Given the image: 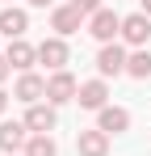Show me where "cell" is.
<instances>
[{
    "label": "cell",
    "mask_w": 151,
    "mask_h": 156,
    "mask_svg": "<svg viewBox=\"0 0 151 156\" xmlns=\"http://www.w3.org/2000/svg\"><path fill=\"white\" fill-rule=\"evenodd\" d=\"M122 42L126 51H139V47H147L151 42V17L147 13H126L122 17Z\"/></svg>",
    "instance_id": "6da1fadb"
},
{
    "label": "cell",
    "mask_w": 151,
    "mask_h": 156,
    "mask_svg": "<svg viewBox=\"0 0 151 156\" xmlns=\"http://www.w3.org/2000/svg\"><path fill=\"white\" fill-rule=\"evenodd\" d=\"M126 59H130V51H126L122 42H105V47L97 51V76L101 80L126 76Z\"/></svg>",
    "instance_id": "7a4b0ae2"
},
{
    "label": "cell",
    "mask_w": 151,
    "mask_h": 156,
    "mask_svg": "<svg viewBox=\"0 0 151 156\" xmlns=\"http://www.w3.org/2000/svg\"><path fill=\"white\" fill-rule=\"evenodd\" d=\"M84 30L97 38L101 47H105V42H118V38H122V17H118V13L105 4L101 13H92V17H88V26H84Z\"/></svg>",
    "instance_id": "3957f363"
},
{
    "label": "cell",
    "mask_w": 151,
    "mask_h": 156,
    "mask_svg": "<svg viewBox=\"0 0 151 156\" xmlns=\"http://www.w3.org/2000/svg\"><path fill=\"white\" fill-rule=\"evenodd\" d=\"M38 63H46V72H63L67 63H72V47H67V38H59V34H50L38 42Z\"/></svg>",
    "instance_id": "277c9868"
},
{
    "label": "cell",
    "mask_w": 151,
    "mask_h": 156,
    "mask_svg": "<svg viewBox=\"0 0 151 156\" xmlns=\"http://www.w3.org/2000/svg\"><path fill=\"white\" fill-rule=\"evenodd\" d=\"M13 101H21V105H38V101H46V76H42V72H17Z\"/></svg>",
    "instance_id": "5b68a950"
},
{
    "label": "cell",
    "mask_w": 151,
    "mask_h": 156,
    "mask_svg": "<svg viewBox=\"0 0 151 156\" xmlns=\"http://www.w3.org/2000/svg\"><path fill=\"white\" fill-rule=\"evenodd\" d=\"M76 105H80V110H88V114H101V110L109 105V80H101V76H92V80H80Z\"/></svg>",
    "instance_id": "8992f818"
},
{
    "label": "cell",
    "mask_w": 151,
    "mask_h": 156,
    "mask_svg": "<svg viewBox=\"0 0 151 156\" xmlns=\"http://www.w3.org/2000/svg\"><path fill=\"white\" fill-rule=\"evenodd\" d=\"M25 127H29V135H50V131L59 127V105L50 101H38V105H25Z\"/></svg>",
    "instance_id": "52a82bcc"
},
{
    "label": "cell",
    "mask_w": 151,
    "mask_h": 156,
    "mask_svg": "<svg viewBox=\"0 0 151 156\" xmlns=\"http://www.w3.org/2000/svg\"><path fill=\"white\" fill-rule=\"evenodd\" d=\"M76 93H80V80H76L67 68L46 76V101H50V105H67V101H76Z\"/></svg>",
    "instance_id": "ba28073f"
},
{
    "label": "cell",
    "mask_w": 151,
    "mask_h": 156,
    "mask_svg": "<svg viewBox=\"0 0 151 156\" xmlns=\"http://www.w3.org/2000/svg\"><path fill=\"white\" fill-rule=\"evenodd\" d=\"M84 26H88V17H84L80 9H72V4H55V9H50V30H55L59 38H72V34H80Z\"/></svg>",
    "instance_id": "9c48e42d"
},
{
    "label": "cell",
    "mask_w": 151,
    "mask_h": 156,
    "mask_svg": "<svg viewBox=\"0 0 151 156\" xmlns=\"http://www.w3.org/2000/svg\"><path fill=\"white\" fill-rule=\"evenodd\" d=\"M25 144H29V127H25L21 118H4L0 122V156H21L25 152Z\"/></svg>",
    "instance_id": "30bf717a"
},
{
    "label": "cell",
    "mask_w": 151,
    "mask_h": 156,
    "mask_svg": "<svg viewBox=\"0 0 151 156\" xmlns=\"http://www.w3.org/2000/svg\"><path fill=\"white\" fill-rule=\"evenodd\" d=\"M25 30H29V9L21 4H4L0 9V38H25Z\"/></svg>",
    "instance_id": "8fae6325"
},
{
    "label": "cell",
    "mask_w": 151,
    "mask_h": 156,
    "mask_svg": "<svg viewBox=\"0 0 151 156\" xmlns=\"http://www.w3.org/2000/svg\"><path fill=\"white\" fill-rule=\"evenodd\" d=\"M4 59H8V68H17V72H34V63H38V47H34L29 38H13V42L4 47Z\"/></svg>",
    "instance_id": "7c38bea8"
},
{
    "label": "cell",
    "mask_w": 151,
    "mask_h": 156,
    "mask_svg": "<svg viewBox=\"0 0 151 156\" xmlns=\"http://www.w3.org/2000/svg\"><path fill=\"white\" fill-rule=\"evenodd\" d=\"M97 131H105L109 139H113V135H126V131H130V110L109 101V105L97 114Z\"/></svg>",
    "instance_id": "4fadbf2b"
},
{
    "label": "cell",
    "mask_w": 151,
    "mask_h": 156,
    "mask_svg": "<svg viewBox=\"0 0 151 156\" xmlns=\"http://www.w3.org/2000/svg\"><path fill=\"white\" fill-rule=\"evenodd\" d=\"M76 156H109V135L97 127H84L76 135Z\"/></svg>",
    "instance_id": "5bb4252c"
},
{
    "label": "cell",
    "mask_w": 151,
    "mask_h": 156,
    "mask_svg": "<svg viewBox=\"0 0 151 156\" xmlns=\"http://www.w3.org/2000/svg\"><path fill=\"white\" fill-rule=\"evenodd\" d=\"M126 76H130V80H147L151 76V47L130 51V59H126Z\"/></svg>",
    "instance_id": "9a60e30c"
},
{
    "label": "cell",
    "mask_w": 151,
    "mask_h": 156,
    "mask_svg": "<svg viewBox=\"0 0 151 156\" xmlns=\"http://www.w3.org/2000/svg\"><path fill=\"white\" fill-rule=\"evenodd\" d=\"M21 156H59V144H55V135H29Z\"/></svg>",
    "instance_id": "2e32d148"
},
{
    "label": "cell",
    "mask_w": 151,
    "mask_h": 156,
    "mask_svg": "<svg viewBox=\"0 0 151 156\" xmlns=\"http://www.w3.org/2000/svg\"><path fill=\"white\" fill-rule=\"evenodd\" d=\"M67 4H72V9H80L84 17H92V13H101V9H105V0H67Z\"/></svg>",
    "instance_id": "e0dca14e"
},
{
    "label": "cell",
    "mask_w": 151,
    "mask_h": 156,
    "mask_svg": "<svg viewBox=\"0 0 151 156\" xmlns=\"http://www.w3.org/2000/svg\"><path fill=\"white\" fill-rule=\"evenodd\" d=\"M25 4H29V9H55L59 0H25Z\"/></svg>",
    "instance_id": "ac0fdd59"
},
{
    "label": "cell",
    "mask_w": 151,
    "mask_h": 156,
    "mask_svg": "<svg viewBox=\"0 0 151 156\" xmlns=\"http://www.w3.org/2000/svg\"><path fill=\"white\" fill-rule=\"evenodd\" d=\"M8 72H13V68H8V59H4V51H0V84L8 80Z\"/></svg>",
    "instance_id": "d6986e66"
},
{
    "label": "cell",
    "mask_w": 151,
    "mask_h": 156,
    "mask_svg": "<svg viewBox=\"0 0 151 156\" xmlns=\"http://www.w3.org/2000/svg\"><path fill=\"white\" fill-rule=\"evenodd\" d=\"M4 110H8V93L0 89V118H4Z\"/></svg>",
    "instance_id": "ffe728a7"
},
{
    "label": "cell",
    "mask_w": 151,
    "mask_h": 156,
    "mask_svg": "<svg viewBox=\"0 0 151 156\" xmlns=\"http://www.w3.org/2000/svg\"><path fill=\"white\" fill-rule=\"evenodd\" d=\"M139 13H147V17H151V0H139Z\"/></svg>",
    "instance_id": "44dd1931"
},
{
    "label": "cell",
    "mask_w": 151,
    "mask_h": 156,
    "mask_svg": "<svg viewBox=\"0 0 151 156\" xmlns=\"http://www.w3.org/2000/svg\"><path fill=\"white\" fill-rule=\"evenodd\" d=\"M0 4H17V0H0Z\"/></svg>",
    "instance_id": "7402d4cb"
}]
</instances>
